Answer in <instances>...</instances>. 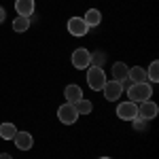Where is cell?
Returning <instances> with one entry per match:
<instances>
[{"label": "cell", "mask_w": 159, "mask_h": 159, "mask_svg": "<svg viewBox=\"0 0 159 159\" xmlns=\"http://www.w3.org/2000/svg\"><path fill=\"white\" fill-rule=\"evenodd\" d=\"M151 96H153V87L148 85V83H132V85L127 87V98L134 104L147 102Z\"/></svg>", "instance_id": "6da1fadb"}, {"label": "cell", "mask_w": 159, "mask_h": 159, "mask_svg": "<svg viewBox=\"0 0 159 159\" xmlns=\"http://www.w3.org/2000/svg\"><path fill=\"white\" fill-rule=\"evenodd\" d=\"M87 85L93 91H102V87L106 85V72L100 66H89L87 68Z\"/></svg>", "instance_id": "7a4b0ae2"}, {"label": "cell", "mask_w": 159, "mask_h": 159, "mask_svg": "<svg viewBox=\"0 0 159 159\" xmlns=\"http://www.w3.org/2000/svg\"><path fill=\"white\" fill-rule=\"evenodd\" d=\"M57 119H60L64 125H72V123H76V119H79V112H76V108H74L72 104H61L60 108H57Z\"/></svg>", "instance_id": "3957f363"}, {"label": "cell", "mask_w": 159, "mask_h": 159, "mask_svg": "<svg viewBox=\"0 0 159 159\" xmlns=\"http://www.w3.org/2000/svg\"><path fill=\"white\" fill-rule=\"evenodd\" d=\"M117 115H119V119L123 121H134L136 117H138V104L134 102H121L119 106H117Z\"/></svg>", "instance_id": "277c9868"}, {"label": "cell", "mask_w": 159, "mask_h": 159, "mask_svg": "<svg viewBox=\"0 0 159 159\" xmlns=\"http://www.w3.org/2000/svg\"><path fill=\"white\" fill-rule=\"evenodd\" d=\"M102 91H104V98L108 102H117L123 93V83H119V81H106V85L102 87Z\"/></svg>", "instance_id": "5b68a950"}, {"label": "cell", "mask_w": 159, "mask_h": 159, "mask_svg": "<svg viewBox=\"0 0 159 159\" xmlns=\"http://www.w3.org/2000/svg\"><path fill=\"white\" fill-rule=\"evenodd\" d=\"M91 64V53L87 49H76L72 53V66L76 70H87Z\"/></svg>", "instance_id": "8992f818"}, {"label": "cell", "mask_w": 159, "mask_h": 159, "mask_svg": "<svg viewBox=\"0 0 159 159\" xmlns=\"http://www.w3.org/2000/svg\"><path fill=\"white\" fill-rule=\"evenodd\" d=\"M159 112V106L155 104V102H151V100H147V102H140V106H138V117L140 119H144V121H151V119H155Z\"/></svg>", "instance_id": "52a82bcc"}, {"label": "cell", "mask_w": 159, "mask_h": 159, "mask_svg": "<svg viewBox=\"0 0 159 159\" xmlns=\"http://www.w3.org/2000/svg\"><path fill=\"white\" fill-rule=\"evenodd\" d=\"M68 32L72 36H85L87 32H89V28L83 21V17H70L68 19Z\"/></svg>", "instance_id": "ba28073f"}, {"label": "cell", "mask_w": 159, "mask_h": 159, "mask_svg": "<svg viewBox=\"0 0 159 159\" xmlns=\"http://www.w3.org/2000/svg\"><path fill=\"white\" fill-rule=\"evenodd\" d=\"M13 140H15V147L19 148V151H30L32 144H34V138H32L30 132H17Z\"/></svg>", "instance_id": "9c48e42d"}, {"label": "cell", "mask_w": 159, "mask_h": 159, "mask_svg": "<svg viewBox=\"0 0 159 159\" xmlns=\"http://www.w3.org/2000/svg\"><path fill=\"white\" fill-rule=\"evenodd\" d=\"M34 0H15V11L19 13L21 17H30L34 13Z\"/></svg>", "instance_id": "30bf717a"}, {"label": "cell", "mask_w": 159, "mask_h": 159, "mask_svg": "<svg viewBox=\"0 0 159 159\" xmlns=\"http://www.w3.org/2000/svg\"><path fill=\"white\" fill-rule=\"evenodd\" d=\"M64 96H66V102H68V104H74L76 100L83 98V89H81L79 85H66Z\"/></svg>", "instance_id": "8fae6325"}, {"label": "cell", "mask_w": 159, "mask_h": 159, "mask_svg": "<svg viewBox=\"0 0 159 159\" xmlns=\"http://www.w3.org/2000/svg\"><path fill=\"white\" fill-rule=\"evenodd\" d=\"M127 66L123 64V61H115L112 64V81H119V83H123V81H127Z\"/></svg>", "instance_id": "7c38bea8"}, {"label": "cell", "mask_w": 159, "mask_h": 159, "mask_svg": "<svg viewBox=\"0 0 159 159\" xmlns=\"http://www.w3.org/2000/svg\"><path fill=\"white\" fill-rule=\"evenodd\" d=\"M127 79L132 81V83H147V70L144 68H140V66H134V68H129L127 70Z\"/></svg>", "instance_id": "4fadbf2b"}, {"label": "cell", "mask_w": 159, "mask_h": 159, "mask_svg": "<svg viewBox=\"0 0 159 159\" xmlns=\"http://www.w3.org/2000/svg\"><path fill=\"white\" fill-rule=\"evenodd\" d=\"M83 21L87 24V28H96V25H100V21H102V13H100L98 9H89V11L85 13V17H83Z\"/></svg>", "instance_id": "5bb4252c"}, {"label": "cell", "mask_w": 159, "mask_h": 159, "mask_svg": "<svg viewBox=\"0 0 159 159\" xmlns=\"http://www.w3.org/2000/svg\"><path fill=\"white\" fill-rule=\"evenodd\" d=\"M17 134V127L13 125V123H2L0 125V138L2 140H13Z\"/></svg>", "instance_id": "9a60e30c"}, {"label": "cell", "mask_w": 159, "mask_h": 159, "mask_svg": "<svg viewBox=\"0 0 159 159\" xmlns=\"http://www.w3.org/2000/svg\"><path fill=\"white\" fill-rule=\"evenodd\" d=\"M28 28H30V17L17 15V17L13 19V30H15V32H25Z\"/></svg>", "instance_id": "2e32d148"}, {"label": "cell", "mask_w": 159, "mask_h": 159, "mask_svg": "<svg viewBox=\"0 0 159 159\" xmlns=\"http://www.w3.org/2000/svg\"><path fill=\"white\" fill-rule=\"evenodd\" d=\"M72 106L76 108V112H79V115H89V112H91V108H93V106H91V102H89V100H85V98L76 100Z\"/></svg>", "instance_id": "e0dca14e"}, {"label": "cell", "mask_w": 159, "mask_h": 159, "mask_svg": "<svg viewBox=\"0 0 159 159\" xmlns=\"http://www.w3.org/2000/svg\"><path fill=\"white\" fill-rule=\"evenodd\" d=\"M147 79L148 81H153V83H157L159 81V61H151V66H148V70H147Z\"/></svg>", "instance_id": "ac0fdd59"}, {"label": "cell", "mask_w": 159, "mask_h": 159, "mask_svg": "<svg viewBox=\"0 0 159 159\" xmlns=\"http://www.w3.org/2000/svg\"><path fill=\"white\" fill-rule=\"evenodd\" d=\"M134 127L138 129V132H142V129H147V121L140 119V117H136V119H134Z\"/></svg>", "instance_id": "d6986e66"}, {"label": "cell", "mask_w": 159, "mask_h": 159, "mask_svg": "<svg viewBox=\"0 0 159 159\" xmlns=\"http://www.w3.org/2000/svg\"><path fill=\"white\" fill-rule=\"evenodd\" d=\"M4 19H7V13H4V9H2V7H0V24H2V21H4Z\"/></svg>", "instance_id": "ffe728a7"}, {"label": "cell", "mask_w": 159, "mask_h": 159, "mask_svg": "<svg viewBox=\"0 0 159 159\" xmlns=\"http://www.w3.org/2000/svg\"><path fill=\"white\" fill-rule=\"evenodd\" d=\"M0 159H13L9 153H0Z\"/></svg>", "instance_id": "44dd1931"}, {"label": "cell", "mask_w": 159, "mask_h": 159, "mask_svg": "<svg viewBox=\"0 0 159 159\" xmlns=\"http://www.w3.org/2000/svg\"><path fill=\"white\" fill-rule=\"evenodd\" d=\"M100 159H110V157H100Z\"/></svg>", "instance_id": "7402d4cb"}]
</instances>
